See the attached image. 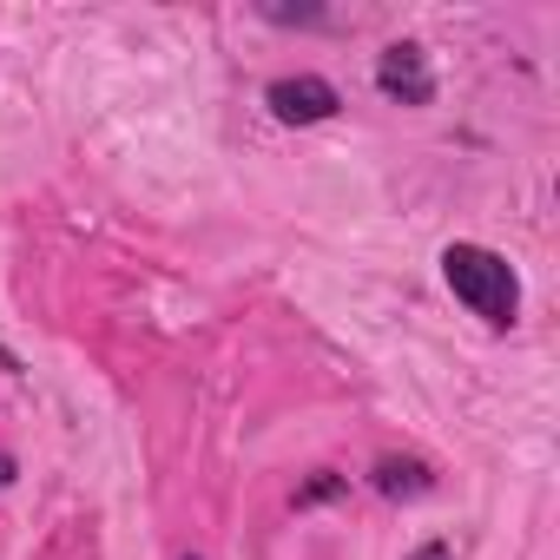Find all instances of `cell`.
I'll use <instances>...</instances> for the list:
<instances>
[{
    "instance_id": "cell-1",
    "label": "cell",
    "mask_w": 560,
    "mask_h": 560,
    "mask_svg": "<svg viewBox=\"0 0 560 560\" xmlns=\"http://www.w3.org/2000/svg\"><path fill=\"white\" fill-rule=\"evenodd\" d=\"M442 277H448V291H455L481 324L508 330V324L521 317V277H514V264H508L501 250H488V244H448V250H442Z\"/></svg>"
},
{
    "instance_id": "cell-2",
    "label": "cell",
    "mask_w": 560,
    "mask_h": 560,
    "mask_svg": "<svg viewBox=\"0 0 560 560\" xmlns=\"http://www.w3.org/2000/svg\"><path fill=\"white\" fill-rule=\"evenodd\" d=\"M376 86H383V100H396V106H429V100H435L429 54H422L416 40L383 47V54H376Z\"/></svg>"
},
{
    "instance_id": "cell-3",
    "label": "cell",
    "mask_w": 560,
    "mask_h": 560,
    "mask_svg": "<svg viewBox=\"0 0 560 560\" xmlns=\"http://www.w3.org/2000/svg\"><path fill=\"white\" fill-rule=\"evenodd\" d=\"M264 106L284 119V126H317V119H330L343 106V93L330 80H317V73H298V80H270Z\"/></svg>"
},
{
    "instance_id": "cell-4",
    "label": "cell",
    "mask_w": 560,
    "mask_h": 560,
    "mask_svg": "<svg viewBox=\"0 0 560 560\" xmlns=\"http://www.w3.org/2000/svg\"><path fill=\"white\" fill-rule=\"evenodd\" d=\"M370 481H376V494H389V501H409V494H429V488H435V475H429L422 462H402V455H383V462L370 468Z\"/></svg>"
},
{
    "instance_id": "cell-5",
    "label": "cell",
    "mask_w": 560,
    "mask_h": 560,
    "mask_svg": "<svg viewBox=\"0 0 560 560\" xmlns=\"http://www.w3.org/2000/svg\"><path fill=\"white\" fill-rule=\"evenodd\" d=\"M337 494H350V475H337V468H317V475L298 488V508H324V501H337Z\"/></svg>"
},
{
    "instance_id": "cell-6",
    "label": "cell",
    "mask_w": 560,
    "mask_h": 560,
    "mask_svg": "<svg viewBox=\"0 0 560 560\" xmlns=\"http://www.w3.org/2000/svg\"><path fill=\"white\" fill-rule=\"evenodd\" d=\"M257 14L277 21V27H324V8H284V0H264Z\"/></svg>"
},
{
    "instance_id": "cell-7",
    "label": "cell",
    "mask_w": 560,
    "mask_h": 560,
    "mask_svg": "<svg viewBox=\"0 0 560 560\" xmlns=\"http://www.w3.org/2000/svg\"><path fill=\"white\" fill-rule=\"evenodd\" d=\"M409 560H455V547H448V540H422Z\"/></svg>"
},
{
    "instance_id": "cell-8",
    "label": "cell",
    "mask_w": 560,
    "mask_h": 560,
    "mask_svg": "<svg viewBox=\"0 0 560 560\" xmlns=\"http://www.w3.org/2000/svg\"><path fill=\"white\" fill-rule=\"evenodd\" d=\"M14 481V455H0V488H8Z\"/></svg>"
},
{
    "instance_id": "cell-9",
    "label": "cell",
    "mask_w": 560,
    "mask_h": 560,
    "mask_svg": "<svg viewBox=\"0 0 560 560\" xmlns=\"http://www.w3.org/2000/svg\"><path fill=\"white\" fill-rule=\"evenodd\" d=\"M0 370H14V350H8V343H0Z\"/></svg>"
}]
</instances>
